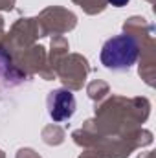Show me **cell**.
Instances as JSON below:
<instances>
[{"label":"cell","mask_w":156,"mask_h":158,"mask_svg":"<svg viewBox=\"0 0 156 158\" xmlns=\"http://www.w3.org/2000/svg\"><path fill=\"white\" fill-rule=\"evenodd\" d=\"M140 55V46L130 35H117L109 39L101 48V63L110 70L130 68Z\"/></svg>","instance_id":"6da1fadb"},{"label":"cell","mask_w":156,"mask_h":158,"mask_svg":"<svg viewBox=\"0 0 156 158\" xmlns=\"http://www.w3.org/2000/svg\"><path fill=\"white\" fill-rule=\"evenodd\" d=\"M48 112L55 121H64L76 112L74 94L68 90H55L48 96Z\"/></svg>","instance_id":"7a4b0ae2"},{"label":"cell","mask_w":156,"mask_h":158,"mask_svg":"<svg viewBox=\"0 0 156 158\" xmlns=\"http://www.w3.org/2000/svg\"><path fill=\"white\" fill-rule=\"evenodd\" d=\"M109 2H110L112 6H116V7H121V6H125L129 0H109Z\"/></svg>","instance_id":"3957f363"}]
</instances>
